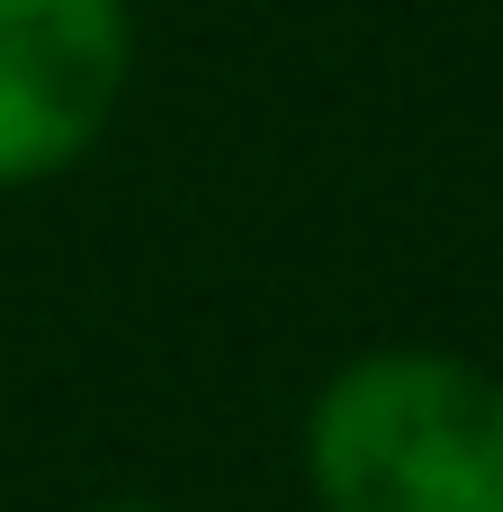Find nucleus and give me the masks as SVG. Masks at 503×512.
I'll return each mask as SVG.
<instances>
[{
	"label": "nucleus",
	"instance_id": "f257e3e1",
	"mask_svg": "<svg viewBox=\"0 0 503 512\" xmlns=\"http://www.w3.org/2000/svg\"><path fill=\"white\" fill-rule=\"evenodd\" d=\"M315 512H503V369L441 342L351 351L297 423Z\"/></svg>",
	"mask_w": 503,
	"mask_h": 512
},
{
	"label": "nucleus",
	"instance_id": "f03ea898",
	"mask_svg": "<svg viewBox=\"0 0 503 512\" xmlns=\"http://www.w3.org/2000/svg\"><path fill=\"white\" fill-rule=\"evenodd\" d=\"M135 81L126 0H0V189L63 180Z\"/></svg>",
	"mask_w": 503,
	"mask_h": 512
},
{
	"label": "nucleus",
	"instance_id": "7ed1b4c3",
	"mask_svg": "<svg viewBox=\"0 0 503 512\" xmlns=\"http://www.w3.org/2000/svg\"><path fill=\"white\" fill-rule=\"evenodd\" d=\"M90 512H171V504H135V495H126V504H90Z\"/></svg>",
	"mask_w": 503,
	"mask_h": 512
}]
</instances>
